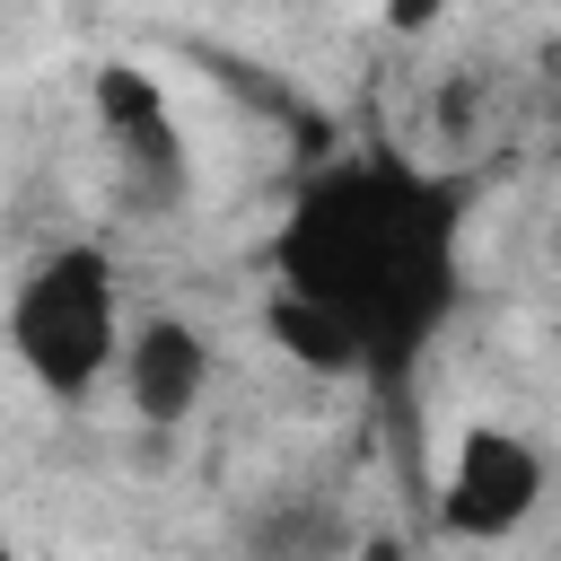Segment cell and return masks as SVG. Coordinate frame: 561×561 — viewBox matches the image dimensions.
I'll list each match as a JSON object with an SVG mask.
<instances>
[{
    "mask_svg": "<svg viewBox=\"0 0 561 561\" xmlns=\"http://www.w3.org/2000/svg\"><path fill=\"white\" fill-rule=\"evenodd\" d=\"M123 342H131V324H123V280H114L105 245H53L9 289V359L61 403H79L96 377H114Z\"/></svg>",
    "mask_w": 561,
    "mask_h": 561,
    "instance_id": "7a4b0ae2",
    "label": "cell"
},
{
    "mask_svg": "<svg viewBox=\"0 0 561 561\" xmlns=\"http://www.w3.org/2000/svg\"><path fill=\"white\" fill-rule=\"evenodd\" d=\"M543 508V456L508 421H473L438 473V526L456 543H508Z\"/></svg>",
    "mask_w": 561,
    "mask_h": 561,
    "instance_id": "3957f363",
    "label": "cell"
},
{
    "mask_svg": "<svg viewBox=\"0 0 561 561\" xmlns=\"http://www.w3.org/2000/svg\"><path fill=\"white\" fill-rule=\"evenodd\" d=\"M123 394H131V412L149 430L193 421V403L210 394V342L184 316H140L131 342H123Z\"/></svg>",
    "mask_w": 561,
    "mask_h": 561,
    "instance_id": "277c9868",
    "label": "cell"
},
{
    "mask_svg": "<svg viewBox=\"0 0 561 561\" xmlns=\"http://www.w3.org/2000/svg\"><path fill=\"white\" fill-rule=\"evenodd\" d=\"M447 175H421L386 149L324 167L280 219V298L307 307L351 368L412 359L456 298V210Z\"/></svg>",
    "mask_w": 561,
    "mask_h": 561,
    "instance_id": "6da1fadb",
    "label": "cell"
},
{
    "mask_svg": "<svg viewBox=\"0 0 561 561\" xmlns=\"http://www.w3.org/2000/svg\"><path fill=\"white\" fill-rule=\"evenodd\" d=\"M0 561H18V552H9V543H0Z\"/></svg>",
    "mask_w": 561,
    "mask_h": 561,
    "instance_id": "8992f818",
    "label": "cell"
},
{
    "mask_svg": "<svg viewBox=\"0 0 561 561\" xmlns=\"http://www.w3.org/2000/svg\"><path fill=\"white\" fill-rule=\"evenodd\" d=\"M438 9H447V0H386V18H394V26H430Z\"/></svg>",
    "mask_w": 561,
    "mask_h": 561,
    "instance_id": "5b68a950",
    "label": "cell"
}]
</instances>
